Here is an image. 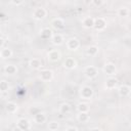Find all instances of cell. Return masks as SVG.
<instances>
[{
    "label": "cell",
    "instance_id": "603a6c76",
    "mask_svg": "<svg viewBox=\"0 0 131 131\" xmlns=\"http://www.w3.org/2000/svg\"><path fill=\"white\" fill-rule=\"evenodd\" d=\"M89 110H90V108H89L88 104L85 103V102H80V103H78V105H77V111H78V113H88Z\"/></svg>",
    "mask_w": 131,
    "mask_h": 131
},
{
    "label": "cell",
    "instance_id": "f546056e",
    "mask_svg": "<svg viewBox=\"0 0 131 131\" xmlns=\"http://www.w3.org/2000/svg\"><path fill=\"white\" fill-rule=\"evenodd\" d=\"M92 3L94 4V5H101V4H103V1H97V0H93L92 1Z\"/></svg>",
    "mask_w": 131,
    "mask_h": 131
},
{
    "label": "cell",
    "instance_id": "5b68a950",
    "mask_svg": "<svg viewBox=\"0 0 131 131\" xmlns=\"http://www.w3.org/2000/svg\"><path fill=\"white\" fill-rule=\"evenodd\" d=\"M39 78H40V80L43 81V82H49V81H51L52 78H53V73H52V71H50V70H42V71L40 72Z\"/></svg>",
    "mask_w": 131,
    "mask_h": 131
},
{
    "label": "cell",
    "instance_id": "ffe728a7",
    "mask_svg": "<svg viewBox=\"0 0 131 131\" xmlns=\"http://www.w3.org/2000/svg\"><path fill=\"white\" fill-rule=\"evenodd\" d=\"M77 120L81 123H87L90 120L89 113H79L77 115Z\"/></svg>",
    "mask_w": 131,
    "mask_h": 131
},
{
    "label": "cell",
    "instance_id": "1f68e13d",
    "mask_svg": "<svg viewBox=\"0 0 131 131\" xmlns=\"http://www.w3.org/2000/svg\"><path fill=\"white\" fill-rule=\"evenodd\" d=\"M90 131H101L100 129H98V128H93V129H91Z\"/></svg>",
    "mask_w": 131,
    "mask_h": 131
},
{
    "label": "cell",
    "instance_id": "4fadbf2b",
    "mask_svg": "<svg viewBox=\"0 0 131 131\" xmlns=\"http://www.w3.org/2000/svg\"><path fill=\"white\" fill-rule=\"evenodd\" d=\"M94 21H95L94 17H92V16H85L82 19V25H83V27H85L87 29H90V28L94 27Z\"/></svg>",
    "mask_w": 131,
    "mask_h": 131
},
{
    "label": "cell",
    "instance_id": "30bf717a",
    "mask_svg": "<svg viewBox=\"0 0 131 131\" xmlns=\"http://www.w3.org/2000/svg\"><path fill=\"white\" fill-rule=\"evenodd\" d=\"M103 72L106 74V75H110V76H112V75H114L115 73H116V71H117V68H116V66H115V63H113V62H107V63H105L104 66H103Z\"/></svg>",
    "mask_w": 131,
    "mask_h": 131
},
{
    "label": "cell",
    "instance_id": "7402d4cb",
    "mask_svg": "<svg viewBox=\"0 0 131 131\" xmlns=\"http://www.w3.org/2000/svg\"><path fill=\"white\" fill-rule=\"evenodd\" d=\"M4 71L7 75H14L17 72V68L14 64H6L4 68Z\"/></svg>",
    "mask_w": 131,
    "mask_h": 131
},
{
    "label": "cell",
    "instance_id": "cb8c5ba5",
    "mask_svg": "<svg viewBox=\"0 0 131 131\" xmlns=\"http://www.w3.org/2000/svg\"><path fill=\"white\" fill-rule=\"evenodd\" d=\"M97 52H98V47L95 46V45H92V46L88 47V49L86 50V53L89 56H94V55L97 54Z\"/></svg>",
    "mask_w": 131,
    "mask_h": 131
},
{
    "label": "cell",
    "instance_id": "6da1fadb",
    "mask_svg": "<svg viewBox=\"0 0 131 131\" xmlns=\"http://www.w3.org/2000/svg\"><path fill=\"white\" fill-rule=\"evenodd\" d=\"M94 92H93V89L92 87L88 86V85H85V86H82L80 88V96L84 99H90L92 98Z\"/></svg>",
    "mask_w": 131,
    "mask_h": 131
},
{
    "label": "cell",
    "instance_id": "d4e9b609",
    "mask_svg": "<svg viewBox=\"0 0 131 131\" xmlns=\"http://www.w3.org/2000/svg\"><path fill=\"white\" fill-rule=\"evenodd\" d=\"M128 14H129V9L126 6H122L118 9V15L119 16L125 17V16H128Z\"/></svg>",
    "mask_w": 131,
    "mask_h": 131
},
{
    "label": "cell",
    "instance_id": "d6a6232c",
    "mask_svg": "<svg viewBox=\"0 0 131 131\" xmlns=\"http://www.w3.org/2000/svg\"><path fill=\"white\" fill-rule=\"evenodd\" d=\"M0 17H1V18H4V13L1 12V13H0Z\"/></svg>",
    "mask_w": 131,
    "mask_h": 131
},
{
    "label": "cell",
    "instance_id": "d6986e66",
    "mask_svg": "<svg viewBox=\"0 0 131 131\" xmlns=\"http://www.w3.org/2000/svg\"><path fill=\"white\" fill-rule=\"evenodd\" d=\"M51 41H52V43H53L54 45H60V44H62V42H63V36H62L61 34H59V33L54 34V35L52 36V38H51Z\"/></svg>",
    "mask_w": 131,
    "mask_h": 131
},
{
    "label": "cell",
    "instance_id": "52a82bcc",
    "mask_svg": "<svg viewBox=\"0 0 131 131\" xmlns=\"http://www.w3.org/2000/svg\"><path fill=\"white\" fill-rule=\"evenodd\" d=\"M61 57V54L60 52L57 50V49H52L50 50L48 53H47V58L49 61H52V62H55L57 60H59Z\"/></svg>",
    "mask_w": 131,
    "mask_h": 131
},
{
    "label": "cell",
    "instance_id": "44dd1931",
    "mask_svg": "<svg viewBox=\"0 0 131 131\" xmlns=\"http://www.w3.org/2000/svg\"><path fill=\"white\" fill-rule=\"evenodd\" d=\"M0 56H1V58H3V59H6V58H9V57H11L12 56V51H11V49H9V48H2L1 50H0Z\"/></svg>",
    "mask_w": 131,
    "mask_h": 131
},
{
    "label": "cell",
    "instance_id": "4316f807",
    "mask_svg": "<svg viewBox=\"0 0 131 131\" xmlns=\"http://www.w3.org/2000/svg\"><path fill=\"white\" fill-rule=\"evenodd\" d=\"M58 127H59V124L57 122H55V121H51V122L48 123V129H49V131H56L58 129Z\"/></svg>",
    "mask_w": 131,
    "mask_h": 131
},
{
    "label": "cell",
    "instance_id": "e0dca14e",
    "mask_svg": "<svg viewBox=\"0 0 131 131\" xmlns=\"http://www.w3.org/2000/svg\"><path fill=\"white\" fill-rule=\"evenodd\" d=\"M33 119H34V122L35 123H37V124H43L46 121V116L44 115V113L39 112L36 115H34V118Z\"/></svg>",
    "mask_w": 131,
    "mask_h": 131
},
{
    "label": "cell",
    "instance_id": "7c38bea8",
    "mask_svg": "<svg viewBox=\"0 0 131 131\" xmlns=\"http://www.w3.org/2000/svg\"><path fill=\"white\" fill-rule=\"evenodd\" d=\"M118 92H119V95H120L121 97H127V96L131 93V88H130V86L124 84V85H121V86L119 87Z\"/></svg>",
    "mask_w": 131,
    "mask_h": 131
},
{
    "label": "cell",
    "instance_id": "277c9868",
    "mask_svg": "<svg viewBox=\"0 0 131 131\" xmlns=\"http://www.w3.org/2000/svg\"><path fill=\"white\" fill-rule=\"evenodd\" d=\"M16 127H18L21 131H29L31 128V123L26 118H20L16 122Z\"/></svg>",
    "mask_w": 131,
    "mask_h": 131
},
{
    "label": "cell",
    "instance_id": "3957f363",
    "mask_svg": "<svg viewBox=\"0 0 131 131\" xmlns=\"http://www.w3.org/2000/svg\"><path fill=\"white\" fill-rule=\"evenodd\" d=\"M84 74L88 79H93L95 77H97L98 75V70L96 67L94 66H88L84 69Z\"/></svg>",
    "mask_w": 131,
    "mask_h": 131
},
{
    "label": "cell",
    "instance_id": "484cf974",
    "mask_svg": "<svg viewBox=\"0 0 131 131\" xmlns=\"http://www.w3.org/2000/svg\"><path fill=\"white\" fill-rule=\"evenodd\" d=\"M8 88H9L8 82L5 81V80H1V82H0V90H1V92H2V93L6 92V91L8 90Z\"/></svg>",
    "mask_w": 131,
    "mask_h": 131
},
{
    "label": "cell",
    "instance_id": "8992f818",
    "mask_svg": "<svg viewBox=\"0 0 131 131\" xmlns=\"http://www.w3.org/2000/svg\"><path fill=\"white\" fill-rule=\"evenodd\" d=\"M106 27V20L104 17H96L94 21V29L96 31H102Z\"/></svg>",
    "mask_w": 131,
    "mask_h": 131
},
{
    "label": "cell",
    "instance_id": "f1b7e54d",
    "mask_svg": "<svg viewBox=\"0 0 131 131\" xmlns=\"http://www.w3.org/2000/svg\"><path fill=\"white\" fill-rule=\"evenodd\" d=\"M10 3L13 4V5H20V4L24 3V1H14V0H12V1H10Z\"/></svg>",
    "mask_w": 131,
    "mask_h": 131
},
{
    "label": "cell",
    "instance_id": "8fae6325",
    "mask_svg": "<svg viewBox=\"0 0 131 131\" xmlns=\"http://www.w3.org/2000/svg\"><path fill=\"white\" fill-rule=\"evenodd\" d=\"M63 67L66 69H69V70L75 69L77 67V61L74 57H67L63 61Z\"/></svg>",
    "mask_w": 131,
    "mask_h": 131
},
{
    "label": "cell",
    "instance_id": "5bb4252c",
    "mask_svg": "<svg viewBox=\"0 0 131 131\" xmlns=\"http://www.w3.org/2000/svg\"><path fill=\"white\" fill-rule=\"evenodd\" d=\"M52 36H53L52 31L49 28H44L40 31V37L44 40H49V39L52 38Z\"/></svg>",
    "mask_w": 131,
    "mask_h": 131
},
{
    "label": "cell",
    "instance_id": "9a60e30c",
    "mask_svg": "<svg viewBox=\"0 0 131 131\" xmlns=\"http://www.w3.org/2000/svg\"><path fill=\"white\" fill-rule=\"evenodd\" d=\"M117 83H118V80H117L115 77H108V78L105 80L104 86H105L106 89H113V88L116 87Z\"/></svg>",
    "mask_w": 131,
    "mask_h": 131
},
{
    "label": "cell",
    "instance_id": "ba28073f",
    "mask_svg": "<svg viewBox=\"0 0 131 131\" xmlns=\"http://www.w3.org/2000/svg\"><path fill=\"white\" fill-rule=\"evenodd\" d=\"M51 25L55 30H62L66 26V21L61 17H55L51 20Z\"/></svg>",
    "mask_w": 131,
    "mask_h": 131
},
{
    "label": "cell",
    "instance_id": "7a4b0ae2",
    "mask_svg": "<svg viewBox=\"0 0 131 131\" xmlns=\"http://www.w3.org/2000/svg\"><path fill=\"white\" fill-rule=\"evenodd\" d=\"M32 15H33V17H34L35 19L41 20V19H43V18L46 17V15H47V10H46L44 7H42V6H39V7H36V8L33 10Z\"/></svg>",
    "mask_w": 131,
    "mask_h": 131
},
{
    "label": "cell",
    "instance_id": "ac0fdd59",
    "mask_svg": "<svg viewBox=\"0 0 131 131\" xmlns=\"http://www.w3.org/2000/svg\"><path fill=\"white\" fill-rule=\"evenodd\" d=\"M29 66L33 70H38V69H40L42 67V62H41V60L39 58H32L29 61Z\"/></svg>",
    "mask_w": 131,
    "mask_h": 131
},
{
    "label": "cell",
    "instance_id": "9c48e42d",
    "mask_svg": "<svg viewBox=\"0 0 131 131\" xmlns=\"http://www.w3.org/2000/svg\"><path fill=\"white\" fill-rule=\"evenodd\" d=\"M67 47L70 50H77L80 47V41L77 38H71L67 41Z\"/></svg>",
    "mask_w": 131,
    "mask_h": 131
},
{
    "label": "cell",
    "instance_id": "4dcf8cb0",
    "mask_svg": "<svg viewBox=\"0 0 131 131\" xmlns=\"http://www.w3.org/2000/svg\"><path fill=\"white\" fill-rule=\"evenodd\" d=\"M66 131H78V130H77V128H75V127H69V128H67Z\"/></svg>",
    "mask_w": 131,
    "mask_h": 131
},
{
    "label": "cell",
    "instance_id": "83f0119b",
    "mask_svg": "<svg viewBox=\"0 0 131 131\" xmlns=\"http://www.w3.org/2000/svg\"><path fill=\"white\" fill-rule=\"evenodd\" d=\"M70 110H71V106H70L69 103H62V104L59 106V112H60L61 114H67V113L70 112Z\"/></svg>",
    "mask_w": 131,
    "mask_h": 131
},
{
    "label": "cell",
    "instance_id": "2e32d148",
    "mask_svg": "<svg viewBox=\"0 0 131 131\" xmlns=\"http://www.w3.org/2000/svg\"><path fill=\"white\" fill-rule=\"evenodd\" d=\"M5 110L7 113L9 114H14L16 111H17V104L13 101H8L5 105Z\"/></svg>",
    "mask_w": 131,
    "mask_h": 131
}]
</instances>
